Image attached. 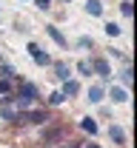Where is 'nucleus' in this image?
Masks as SVG:
<instances>
[{"instance_id": "nucleus-1", "label": "nucleus", "mask_w": 137, "mask_h": 148, "mask_svg": "<svg viewBox=\"0 0 137 148\" xmlns=\"http://www.w3.org/2000/svg\"><path fill=\"white\" fill-rule=\"evenodd\" d=\"M63 140H66V128H60V125L57 128H46V134H43V143L49 148H57Z\"/></svg>"}, {"instance_id": "nucleus-2", "label": "nucleus", "mask_w": 137, "mask_h": 148, "mask_svg": "<svg viewBox=\"0 0 137 148\" xmlns=\"http://www.w3.org/2000/svg\"><path fill=\"white\" fill-rule=\"evenodd\" d=\"M29 51H32V57H34V63H37V66H49V54H43L34 43H29Z\"/></svg>"}, {"instance_id": "nucleus-3", "label": "nucleus", "mask_w": 137, "mask_h": 148, "mask_svg": "<svg viewBox=\"0 0 137 148\" xmlns=\"http://www.w3.org/2000/svg\"><path fill=\"white\" fill-rule=\"evenodd\" d=\"M109 137H112L117 145H126V134H123V128H117V125H112V128H109Z\"/></svg>"}, {"instance_id": "nucleus-4", "label": "nucleus", "mask_w": 137, "mask_h": 148, "mask_svg": "<svg viewBox=\"0 0 137 148\" xmlns=\"http://www.w3.org/2000/svg\"><path fill=\"white\" fill-rule=\"evenodd\" d=\"M17 97H26V100H34L37 97V88L34 86H20V94Z\"/></svg>"}, {"instance_id": "nucleus-5", "label": "nucleus", "mask_w": 137, "mask_h": 148, "mask_svg": "<svg viewBox=\"0 0 137 148\" xmlns=\"http://www.w3.org/2000/svg\"><path fill=\"white\" fill-rule=\"evenodd\" d=\"M92 66H94V71H97L100 77H109V63H106V60H94Z\"/></svg>"}, {"instance_id": "nucleus-6", "label": "nucleus", "mask_w": 137, "mask_h": 148, "mask_svg": "<svg viewBox=\"0 0 137 148\" xmlns=\"http://www.w3.org/2000/svg\"><path fill=\"white\" fill-rule=\"evenodd\" d=\"M86 12H89V14H94V17H97V14H103V6H100L97 0H89V3H86Z\"/></svg>"}, {"instance_id": "nucleus-7", "label": "nucleus", "mask_w": 137, "mask_h": 148, "mask_svg": "<svg viewBox=\"0 0 137 148\" xmlns=\"http://www.w3.org/2000/svg\"><path fill=\"white\" fill-rule=\"evenodd\" d=\"M77 94V83L74 80H66V86H63V97H74Z\"/></svg>"}, {"instance_id": "nucleus-8", "label": "nucleus", "mask_w": 137, "mask_h": 148, "mask_svg": "<svg viewBox=\"0 0 137 148\" xmlns=\"http://www.w3.org/2000/svg\"><path fill=\"white\" fill-rule=\"evenodd\" d=\"M46 32H49V37H52V40H54V43H60V46H66V37L60 34L57 29H54V26H49V29H46Z\"/></svg>"}, {"instance_id": "nucleus-9", "label": "nucleus", "mask_w": 137, "mask_h": 148, "mask_svg": "<svg viewBox=\"0 0 137 148\" xmlns=\"http://www.w3.org/2000/svg\"><path fill=\"white\" fill-rule=\"evenodd\" d=\"M89 100H92V103H100V100H103V88H100V86H92V88H89Z\"/></svg>"}, {"instance_id": "nucleus-10", "label": "nucleus", "mask_w": 137, "mask_h": 148, "mask_svg": "<svg viewBox=\"0 0 137 148\" xmlns=\"http://www.w3.org/2000/svg\"><path fill=\"white\" fill-rule=\"evenodd\" d=\"M112 100H114V103H126V100H129V94L123 91V88H112Z\"/></svg>"}, {"instance_id": "nucleus-11", "label": "nucleus", "mask_w": 137, "mask_h": 148, "mask_svg": "<svg viewBox=\"0 0 137 148\" xmlns=\"http://www.w3.org/2000/svg\"><path fill=\"white\" fill-rule=\"evenodd\" d=\"M14 117H17V108H14V106H6V108H3V120H12V123H14Z\"/></svg>"}, {"instance_id": "nucleus-12", "label": "nucleus", "mask_w": 137, "mask_h": 148, "mask_svg": "<svg viewBox=\"0 0 137 148\" xmlns=\"http://www.w3.org/2000/svg\"><path fill=\"white\" fill-rule=\"evenodd\" d=\"M14 71H12V66H0V80H12Z\"/></svg>"}, {"instance_id": "nucleus-13", "label": "nucleus", "mask_w": 137, "mask_h": 148, "mask_svg": "<svg viewBox=\"0 0 137 148\" xmlns=\"http://www.w3.org/2000/svg\"><path fill=\"white\" fill-rule=\"evenodd\" d=\"M57 77L63 80V83L69 80V69H66V63H57Z\"/></svg>"}, {"instance_id": "nucleus-14", "label": "nucleus", "mask_w": 137, "mask_h": 148, "mask_svg": "<svg viewBox=\"0 0 137 148\" xmlns=\"http://www.w3.org/2000/svg\"><path fill=\"white\" fill-rule=\"evenodd\" d=\"M80 125H83L86 131H92V134H97V123H94V120H83Z\"/></svg>"}, {"instance_id": "nucleus-15", "label": "nucleus", "mask_w": 137, "mask_h": 148, "mask_svg": "<svg viewBox=\"0 0 137 148\" xmlns=\"http://www.w3.org/2000/svg\"><path fill=\"white\" fill-rule=\"evenodd\" d=\"M106 34L117 37V34H120V26H117V23H106Z\"/></svg>"}, {"instance_id": "nucleus-16", "label": "nucleus", "mask_w": 137, "mask_h": 148, "mask_svg": "<svg viewBox=\"0 0 137 148\" xmlns=\"http://www.w3.org/2000/svg\"><path fill=\"white\" fill-rule=\"evenodd\" d=\"M63 100H66V97H63V94H52V97H49V103H52V106H60V103H63Z\"/></svg>"}, {"instance_id": "nucleus-17", "label": "nucleus", "mask_w": 137, "mask_h": 148, "mask_svg": "<svg viewBox=\"0 0 137 148\" xmlns=\"http://www.w3.org/2000/svg\"><path fill=\"white\" fill-rule=\"evenodd\" d=\"M77 69H80V74H92V63H80Z\"/></svg>"}, {"instance_id": "nucleus-18", "label": "nucleus", "mask_w": 137, "mask_h": 148, "mask_svg": "<svg viewBox=\"0 0 137 148\" xmlns=\"http://www.w3.org/2000/svg\"><path fill=\"white\" fill-rule=\"evenodd\" d=\"M123 83H126V86H131V69H126V71H123Z\"/></svg>"}, {"instance_id": "nucleus-19", "label": "nucleus", "mask_w": 137, "mask_h": 148, "mask_svg": "<svg viewBox=\"0 0 137 148\" xmlns=\"http://www.w3.org/2000/svg\"><path fill=\"white\" fill-rule=\"evenodd\" d=\"M123 14H126V17H131V3H129V0L123 3Z\"/></svg>"}, {"instance_id": "nucleus-20", "label": "nucleus", "mask_w": 137, "mask_h": 148, "mask_svg": "<svg viewBox=\"0 0 137 148\" xmlns=\"http://www.w3.org/2000/svg\"><path fill=\"white\" fill-rule=\"evenodd\" d=\"M49 6H52V0H37V9H43V12H46Z\"/></svg>"}, {"instance_id": "nucleus-21", "label": "nucleus", "mask_w": 137, "mask_h": 148, "mask_svg": "<svg viewBox=\"0 0 137 148\" xmlns=\"http://www.w3.org/2000/svg\"><path fill=\"white\" fill-rule=\"evenodd\" d=\"M83 148H100V145H94V143H89V145H83Z\"/></svg>"}]
</instances>
